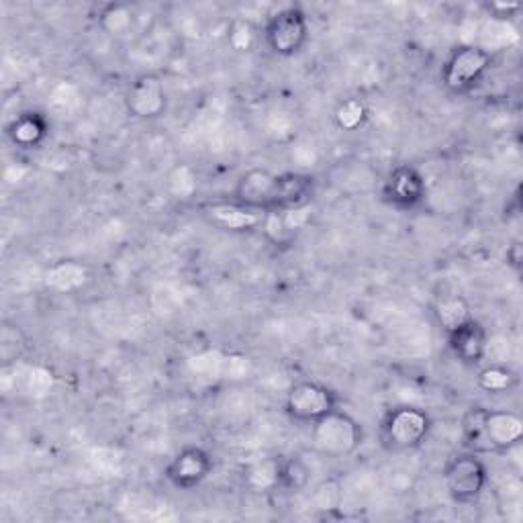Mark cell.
I'll use <instances>...</instances> for the list:
<instances>
[{
    "label": "cell",
    "mask_w": 523,
    "mask_h": 523,
    "mask_svg": "<svg viewBox=\"0 0 523 523\" xmlns=\"http://www.w3.org/2000/svg\"><path fill=\"white\" fill-rule=\"evenodd\" d=\"M464 444L474 454H503L519 446L523 421L507 409H470L462 421Z\"/></svg>",
    "instance_id": "1"
},
{
    "label": "cell",
    "mask_w": 523,
    "mask_h": 523,
    "mask_svg": "<svg viewBox=\"0 0 523 523\" xmlns=\"http://www.w3.org/2000/svg\"><path fill=\"white\" fill-rule=\"evenodd\" d=\"M432 432V417L413 405H399L380 421V444L391 454H405L421 448Z\"/></svg>",
    "instance_id": "2"
},
{
    "label": "cell",
    "mask_w": 523,
    "mask_h": 523,
    "mask_svg": "<svg viewBox=\"0 0 523 523\" xmlns=\"http://www.w3.org/2000/svg\"><path fill=\"white\" fill-rule=\"evenodd\" d=\"M264 43L278 58H293L305 50L311 37L307 13L297 5L276 9L264 25Z\"/></svg>",
    "instance_id": "3"
},
{
    "label": "cell",
    "mask_w": 523,
    "mask_h": 523,
    "mask_svg": "<svg viewBox=\"0 0 523 523\" xmlns=\"http://www.w3.org/2000/svg\"><path fill=\"white\" fill-rule=\"evenodd\" d=\"M315 448L329 458L352 456L364 440L362 425L344 409H336L311 425Z\"/></svg>",
    "instance_id": "4"
},
{
    "label": "cell",
    "mask_w": 523,
    "mask_h": 523,
    "mask_svg": "<svg viewBox=\"0 0 523 523\" xmlns=\"http://www.w3.org/2000/svg\"><path fill=\"white\" fill-rule=\"evenodd\" d=\"M493 54L477 43L458 45L442 66L440 80L452 94H466L489 72Z\"/></svg>",
    "instance_id": "5"
},
{
    "label": "cell",
    "mask_w": 523,
    "mask_h": 523,
    "mask_svg": "<svg viewBox=\"0 0 523 523\" xmlns=\"http://www.w3.org/2000/svg\"><path fill=\"white\" fill-rule=\"evenodd\" d=\"M444 485L454 503H477L489 485L487 466L474 452L456 454L444 466Z\"/></svg>",
    "instance_id": "6"
},
{
    "label": "cell",
    "mask_w": 523,
    "mask_h": 523,
    "mask_svg": "<svg viewBox=\"0 0 523 523\" xmlns=\"http://www.w3.org/2000/svg\"><path fill=\"white\" fill-rule=\"evenodd\" d=\"M340 407V397L334 389H329L327 385L315 383V380H301L295 383L287 399H284V411L287 415L305 425H313L327 413L336 411Z\"/></svg>",
    "instance_id": "7"
},
{
    "label": "cell",
    "mask_w": 523,
    "mask_h": 523,
    "mask_svg": "<svg viewBox=\"0 0 523 523\" xmlns=\"http://www.w3.org/2000/svg\"><path fill=\"white\" fill-rule=\"evenodd\" d=\"M166 105V86L154 72L139 74L125 90V111L135 121H154L162 117Z\"/></svg>",
    "instance_id": "8"
},
{
    "label": "cell",
    "mask_w": 523,
    "mask_h": 523,
    "mask_svg": "<svg viewBox=\"0 0 523 523\" xmlns=\"http://www.w3.org/2000/svg\"><path fill=\"white\" fill-rule=\"evenodd\" d=\"M213 458L201 446H186L174 454L166 466V481L178 491L201 487L213 472Z\"/></svg>",
    "instance_id": "9"
},
{
    "label": "cell",
    "mask_w": 523,
    "mask_h": 523,
    "mask_svg": "<svg viewBox=\"0 0 523 523\" xmlns=\"http://www.w3.org/2000/svg\"><path fill=\"white\" fill-rule=\"evenodd\" d=\"M276 182H278V174H272L270 170L264 168L246 170L235 182L233 203L258 213L274 211Z\"/></svg>",
    "instance_id": "10"
},
{
    "label": "cell",
    "mask_w": 523,
    "mask_h": 523,
    "mask_svg": "<svg viewBox=\"0 0 523 523\" xmlns=\"http://www.w3.org/2000/svg\"><path fill=\"white\" fill-rule=\"evenodd\" d=\"M427 186L421 172L413 166H397L385 180V201L401 211H411L425 199Z\"/></svg>",
    "instance_id": "11"
},
{
    "label": "cell",
    "mask_w": 523,
    "mask_h": 523,
    "mask_svg": "<svg viewBox=\"0 0 523 523\" xmlns=\"http://www.w3.org/2000/svg\"><path fill=\"white\" fill-rule=\"evenodd\" d=\"M489 344L487 331L477 319H472L460 327L456 334L448 336V346L454 358L464 366H479L489 356Z\"/></svg>",
    "instance_id": "12"
},
{
    "label": "cell",
    "mask_w": 523,
    "mask_h": 523,
    "mask_svg": "<svg viewBox=\"0 0 523 523\" xmlns=\"http://www.w3.org/2000/svg\"><path fill=\"white\" fill-rule=\"evenodd\" d=\"M315 195V180L303 172L278 174L274 211H293L309 207Z\"/></svg>",
    "instance_id": "13"
},
{
    "label": "cell",
    "mask_w": 523,
    "mask_h": 523,
    "mask_svg": "<svg viewBox=\"0 0 523 523\" xmlns=\"http://www.w3.org/2000/svg\"><path fill=\"white\" fill-rule=\"evenodd\" d=\"M47 133H50V125H47V119L37 111L17 115L7 127L11 144L21 150H37L45 141Z\"/></svg>",
    "instance_id": "14"
},
{
    "label": "cell",
    "mask_w": 523,
    "mask_h": 523,
    "mask_svg": "<svg viewBox=\"0 0 523 523\" xmlns=\"http://www.w3.org/2000/svg\"><path fill=\"white\" fill-rule=\"evenodd\" d=\"M205 215L219 227L229 231H252L262 225V215L258 211L246 209L237 203H213L207 205Z\"/></svg>",
    "instance_id": "15"
},
{
    "label": "cell",
    "mask_w": 523,
    "mask_h": 523,
    "mask_svg": "<svg viewBox=\"0 0 523 523\" xmlns=\"http://www.w3.org/2000/svg\"><path fill=\"white\" fill-rule=\"evenodd\" d=\"M45 287L56 293H76L88 280V268L76 260H58L45 270Z\"/></svg>",
    "instance_id": "16"
},
{
    "label": "cell",
    "mask_w": 523,
    "mask_h": 523,
    "mask_svg": "<svg viewBox=\"0 0 523 523\" xmlns=\"http://www.w3.org/2000/svg\"><path fill=\"white\" fill-rule=\"evenodd\" d=\"M436 321L442 327V331L448 336L456 334L460 327L470 323L474 319L468 301L462 295H446L438 299L436 303Z\"/></svg>",
    "instance_id": "17"
},
{
    "label": "cell",
    "mask_w": 523,
    "mask_h": 523,
    "mask_svg": "<svg viewBox=\"0 0 523 523\" xmlns=\"http://www.w3.org/2000/svg\"><path fill=\"white\" fill-rule=\"evenodd\" d=\"M280 468H282L280 458H262L246 468L244 483L258 493L280 489Z\"/></svg>",
    "instance_id": "18"
},
{
    "label": "cell",
    "mask_w": 523,
    "mask_h": 523,
    "mask_svg": "<svg viewBox=\"0 0 523 523\" xmlns=\"http://www.w3.org/2000/svg\"><path fill=\"white\" fill-rule=\"evenodd\" d=\"M19 374L21 395L29 399H43L54 389V374L43 366H25L23 362L15 364Z\"/></svg>",
    "instance_id": "19"
},
{
    "label": "cell",
    "mask_w": 523,
    "mask_h": 523,
    "mask_svg": "<svg viewBox=\"0 0 523 523\" xmlns=\"http://www.w3.org/2000/svg\"><path fill=\"white\" fill-rule=\"evenodd\" d=\"M133 23H135V15H133V9L129 5H121V3H113V5H107L101 9L99 13V25L101 29L119 39V37H125L131 33L133 29Z\"/></svg>",
    "instance_id": "20"
},
{
    "label": "cell",
    "mask_w": 523,
    "mask_h": 523,
    "mask_svg": "<svg viewBox=\"0 0 523 523\" xmlns=\"http://www.w3.org/2000/svg\"><path fill=\"white\" fill-rule=\"evenodd\" d=\"M25 352H27V342L19 325L5 323L3 329H0V360H3V368L23 362Z\"/></svg>",
    "instance_id": "21"
},
{
    "label": "cell",
    "mask_w": 523,
    "mask_h": 523,
    "mask_svg": "<svg viewBox=\"0 0 523 523\" xmlns=\"http://www.w3.org/2000/svg\"><path fill=\"white\" fill-rule=\"evenodd\" d=\"M477 385L493 395L499 393H507L517 385V376L511 368H507L505 364H491L485 366L479 376H477Z\"/></svg>",
    "instance_id": "22"
},
{
    "label": "cell",
    "mask_w": 523,
    "mask_h": 523,
    "mask_svg": "<svg viewBox=\"0 0 523 523\" xmlns=\"http://www.w3.org/2000/svg\"><path fill=\"white\" fill-rule=\"evenodd\" d=\"M309 481H311V470L301 458L293 456L289 460H282L280 489L289 493H301L309 487Z\"/></svg>",
    "instance_id": "23"
},
{
    "label": "cell",
    "mask_w": 523,
    "mask_h": 523,
    "mask_svg": "<svg viewBox=\"0 0 523 523\" xmlns=\"http://www.w3.org/2000/svg\"><path fill=\"white\" fill-rule=\"evenodd\" d=\"M311 501H313V507L319 511V513H334L342 507V501H344V487L340 481L336 479H327L323 483H319L311 495Z\"/></svg>",
    "instance_id": "24"
},
{
    "label": "cell",
    "mask_w": 523,
    "mask_h": 523,
    "mask_svg": "<svg viewBox=\"0 0 523 523\" xmlns=\"http://www.w3.org/2000/svg\"><path fill=\"white\" fill-rule=\"evenodd\" d=\"M82 105V92L72 82H60L50 94V107L60 115H72Z\"/></svg>",
    "instance_id": "25"
},
{
    "label": "cell",
    "mask_w": 523,
    "mask_h": 523,
    "mask_svg": "<svg viewBox=\"0 0 523 523\" xmlns=\"http://www.w3.org/2000/svg\"><path fill=\"white\" fill-rule=\"evenodd\" d=\"M168 186H170V193L176 199H190L197 193V188H199L197 172L190 168L188 164H180L178 168L172 170Z\"/></svg>",
    "instance_id": "26"
},
{
    "label": "cell",
    "mask_w": 523,
    "mask_h": 523,
    "mask_svg": "<svg viewBox=\"0 0 523 523\" xmlns=\"http://www.w3.org/2000/svg\"><path fill=\"white\" fill-rule=\"evenodd\" d=\"M368 117V109L360 99H346L336 109V123L344 131L358 129Z\"/></svg>",
    "instance_id": "27"
},
{
    "label": "cell",
    "mask_w": 523,
    "mask_h": 523,
    "mask_svg": "<svg viewBox=\"0 0 523 523\" xmlns=\"http://www.w3.org/2000/svg\"><path fill=\"white\" fill-rule=\"evenodd\" d=\"M260 229L266 233L268 240L272 244H289L291 237L295 235L291 231V227L284 221V213L282 211H268L262 215V225Z\"/></svg>",
    "instance_id": "28"
},
{
    "label": "cell",
    "mask_w": 523,
    "mask_h": 523,
    "mask_svg": "<svg viewBox=\"0 0 523 523\" xmlns=\"http://www.w3.org/2000/svg\"><path fill=\"white\" fill-rule=\"evenodd\" d=\"M256 37H258V31H256L252 21L237 19L229 27L227 41H229V45L233 47L235 52H250L252 47H254V43H256Z\"/></svg>",
    "instance_id": "29"
}]
</instances>
